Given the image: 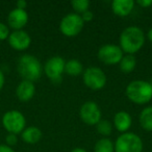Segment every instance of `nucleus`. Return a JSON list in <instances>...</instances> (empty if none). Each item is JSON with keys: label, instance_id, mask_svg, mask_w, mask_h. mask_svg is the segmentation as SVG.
<instances>
[{"label": "nucleus", "instance_id": "nucleus-26", "mask_svg": "<svg viewBox=\"0 0 152 152\" xmlns=\"http://www.w3.org/2000/svg\"><path fill=\"white\" fill-rule=\"evenodd\" d=\"M135 3L142 9H148V7H152V0H137Z\"/></svg>", "mask_w": 152, "mask_h": 152}, {"label": "nucleus", "instance_id": "nucleus-11", "mask_svg": "<svg viewBox=\"0 0 152 152\" xmlns=\"http://www.w3.org/2000/svg\"><path fill=\"white\" fill-rule=\"evenodd\" d=\"M10 46L17 51H24L29 48L31 44V38L25 30H14L7 39Z\"/></svg>", "mask_w": 152, "mask_h": 152}, {"label": "nucleus", "instance_id": "nucleus-29", "mask_svg": "<svg viewBox=\"0 0 152 152\" xmlns=\"http://www.w3.org/2000/svg\"><path fill=\"white\" fill-rule=\"evenodd\" d=\"M4 83H5V75H4V73H3L2 70L0 69V91L3 89Z\"/></svg>", "mask_w": 152, "mask_h": 152}, {"label": "nucleus", "instance_id": "nucleus-18", "mask_svg": "<svg viewBox=\"0 0 152 152\" xmlns=\"http://www.w3.org/2000/svg\"><path fill=\"white\" fill-rule=\"evenodd\" d=\"M140 125L146 131H152V106L143 108L139 117Z\"/></svg>", "mask_w": 152, "mask_h": 152}, {"label": "nucleus", "instance_id": "nucleus-10", "mask_svg": "<svg viewBox=\"0 0 152 152\" xmlns=\"http://www.w3.org/2000/svg\"><path fill=\"white\" fill-rule=\"evenodd\" d=\"M79 117L85 124L89 126L97 125V123L101 120L102 113L99 105L94 101H87L80 106Z\"/></svg>", "mask_w": 152, "mask_h": 152}, {"label": "nucleus", "instance_id": "nucleus-8", "mask_svg": "<svg viewBox=\"0 0 152 152\" xmlns=\"http://www.w3.org/2000/svg\"><path fill=\"white\" fill-rule=\"evenodd\" d=\"M83 81L87 88L93 91H99L106 85V75L102 69L98 67L87 68L83 73Z\"/></svg>", "mask_w": 152, "mask_h": 152}, {"label": "nucleus", "instance_id": "nucleus-12", "mask_svg": "<svg viewBox=\"0 0 152 152\" xmlns=\"http://www.w3.org/2000/svg\"><path fill=\"white\" fill-rule=\"evenodd\" d=\"M28 19L27 12L15 7L7 16V26L14 30H22L28 23Z\"/></svg>", "mask_w": 152, "mask_h": 152}, {"label": "nucleus", "instance_id": "nucleus-5", "mask_svg": "<svg viewBox=\"0 0 152 152\" xmlns=\"http://www.w3.org/2000/svg\"><path fill=\"white\" fill-rule=\"evenodd\" d=\"M2 126L9 133L21 134L26 127V119L21 112L16 110H7L2 116Z\"/></svg>", "mask_w": 152, "mask_h": 152}, {"label": "nucleus", "instance_id": "nucleus-27", "mask_svg": "<svg viewBox=\"0 0 152 152\" xmlns=\"http://www.w3.org/2000/svg\"><path fill=\"white\" fill-rule=\"evenodd\" d=\"M26 7H27V2H26L25 0H18L17 2H16V9L26 11Z\"/></svg>", "mask_w": 152, "mask_h": 152}, {"label": "nucleus", "instance_id": "nucleus-15", "mask_svg": "<svg viewBox=\"0 0 152 152\" xmlns=\"http://www.w3.org/2000/svg\"><path fill=\"white\" fill-rule=\"evenodd\" d=\"M134 5L135 2L133 0H114L112 2V10L116 16L124 18L130 15Z\"/></svg>", "mask_w": 152, "mask_h": 152}, {"label": "nucleus", "instance_id": "nucleus-3", "mask_svg": "<svg viewBox=\"0 0 152 152\" xmlns=\"http://www.w3.org/2000/svg\"><path fill=\"white\" fill-rule=\"evenodd\" d=\"M125 94L132 103L144 105L152 99V86L149 81L142 79L132 80L127 85Z\"/></svg>", "mask_w": 152, "mask_h": 152}, {"label": "nucleus", "instance_id": "nucleus-14", "mask_svg": "<svg viewBox=\"0 0 152 152\" xmlns=\"http://www.w3.org/2000/svg\"><path fill=\"white\" fill-rule=\"evenodd\" d=\"M113 125L119 132L125 133L129 130V128L132 125V118L129 113L125 112V110H120V112L116 113V115L114 116Z\"/></svg>", "mask_w": 152, "mask_h": 152}, {"label": "nucleus", "instance_id": "nucleus-24", "mask_svg": "<svg viewBox=\"0 0 152 152\" xmlns=\"http://www.w3.org/2000/svg\"><path fill=\"white\" fill-rule=\"evenodd\" d=\"M17 143H18V135L14 134V133H7V137H5V145L13 148V146L17 145Z\"/></svg>", "mask_w": 152, "mask_h": 152}, {"label": "nucleus", "instance_id": "nucleus-1", "mask_svg": "<svg viewBox=\"0 0 152 152\" xmlns=\"http://www.w3.org/2000/svg\"><path fill=\"white\" fill-rule=\"evenodd\" d=\"M145 44V34L137 26H128L124 28L119 38V47L125 54L134 55Z\"/></svg>", "mask_w": 152, "mask_h": 152}, {"label": "nucleus", "instance_id": "nucleus-17", "mask_svg": "<svg viewBox=\"0 0 152 152\" xmlns=\"http://www.w3.org/2000/svg\"><path fill=\"white\" fill-rule=\"evenodd\" d=\"M83 66L78 59H70L66 61L65 65V73L72 77H77L79 75H83Z\"/></svg>", "mask_w": 152, "mask_h": 152}, {"label": "nucleus", "instance_id": "nucleus-4", "mask_svg": "<svg viewBox=\"0 0 152 152\" xmlns=\"http://www.w3.org/2000/svg\"><path fill=\"white\" fill-rule=\"evenodd\" d=\"M114 144L115 152H142L144 148L141 137L130 131L121 133Z\"/></svg>", "mask_w": 152, "mask_h": 152}, {"label": "nucleus", "instance_id": "nucleus-25", "mask_svg": "<svg viewBox=\"0 0 152 152\" xmlns=\"http://www.w3.org/2000/svg\"><path fill=\"white\" fill-rule=\"evenodd\" d=\"M80 17H81V19H83V21L85 22V23H86V22H91L92 20L94 19V14H93V12H91L89 10V11L85 12L83 15H80Z\"/></svg>", "mask_w": 152, "mask_h": 152}, {"label": "nucleus", "instance_id": "nucleus-2", "mask_svg": "<svg viewBox=\"0 0 152 152\" xmlns=\"http://www.w3.org/2000/svg\"><path fill=\"white\" fill-rule=\"evenodd\" d=\"M17 71L22 77V80L34 83L42 76L43 66L34 55L23 54L18 59Z\"/></svg>", "mask_w": 152, "mask_h": 152}, {"label": "nucleus", "instance_id": "nucleus-21", "mask_svg": "<svg viewBox=\"0 0 152 152\" xmlns=\"http://www.w3.org/2000/svg\"><path fill=\"white\" fill-rule=\"evenodd\" d=\"M96 128L99 134L102 135V137H108L112 134L113 131V124L112 122H110L108 120H100L96 125Z\"/></svg>", "mask_w": 152, "mask_h": 152}, {"label": "nucleus", "instance_id": "nucleus-22", "mask_svg": "<svg viewBox=\"0 0 152 152\" xmlns=\"http://www.w3.org/2000/svg\"><path fill=\"white\" fill-rule=\"evenodd\" d=\"M71 7L74 10V13L77 15H83L85 12L89 11L90 1L89 0H73Z\"/></svg>", "mask_w": 152, "mask_h": 152}, {"label": "nucleus", "instance_id": "nucleus-9", "mask_svg": "<svg viewBox=\"0 0 152 152\" xmlns=\"http://www.w3.org/2000/svg\"><path fill=\"white\" fill-rule=\"evenodd\" d=\"M97 55L101 63H103L104 65L112 66L120 63L124 53L119 45L105 44L99 48Z\"/></svg>", "mask_w": 152, "mask_h": 152}, {"label": "nucleus", "instance_id": "nucleus-6", "mask_svg": "<svg viewBox=\"0 0 152 152\" xmlns=\"http://www.w3.org/2000/svg\"><path fill=\"white\" fill-rule=\"evenodd\" d=\"M66 61L61 56H52L45 63L43 71L47 78L54 85H58L63 80V74L65 73Z\"/></svg>", "mask_w": 152, "mask_h": 152}, {"label": "nucleus", "instance_id": "nucleus-7", "mask_svg": "<svg viewBox=\"0 0 152 152\" xmlns=\"http://www.w3.org/2000/svg\"><path fill=\"white\" fill-rule=\"evenodd\" d=\"M85 25V22L83 21L80 15H77L75 13L67 14L59 23V31L68 38H74L78 36L81 32Z\"/></svg>", "mask_w": 152, "mask_h": 152}, {"label": "nucleus", "instance_id": "nucleus-16", "mask_svg": "<svg viewBox=\"0 0 152 152\" xmlns=\"http://www.w3.org/2000/svg\"><path fill=\"white\" fill-rule=\"evenodd\" d=\"M42 137V130L37 126L25 127V129L21 132V139L24 141V143L29 144V145H34V144L39 143Z\"/></svg>", "mask_w": 152, "mask_h": 152}, {"label": "nucleus", "instance_id": "nucleus-30", "mask_svg": "<svg viewBox=\"0 0 152 152\" xmlns=\"http://www.w3.org/2000/svg\"><path fill=\"white\" fill-rule=\"evenodd\" d=\"M71 152H88V151L86 149H83V148L76 147V148H74V149H72Z\"/></svg>", "mask_w": 152, "mask_h": 152}, {"label": "nucleus", "instance_id": "nucleus-19", "mask_svg": "<svg viewBox=\"0 0 152 152\" xmlns=\"http://www.w3.org/2000/svg\"><path fill=\"white\" fill-rule=\"evenodd\" d=\"M119 67L123 73H131L137 67V58L132 54H124L119 63Z\"/></svg>", "mask_w": 152, "mask_h": 152}, {"label": "nucleus", "instance_id": "nucleus-23", "mask_svg": "<svg viewBox=\"0 0 152 152\" xmlns=\"http://www.w3.org/2000/svg\"><path fill=\"white\" fill-rule=\"evenodd\" d=\"M11 31H10V27L7 24L0 22V41H5L9 39Z\"/></svg>", "mask_w": 152, "mask_h": 152}, {"label": "nucleus", "instance_id": "nucleus-28", "mask_svg": "<svg viewBox=\"0 0 152 152\" xmlns=\"http://www.w3.org/2000/svg\"><path fill=\"white\" fill-rule=\"evenodd\" d=\"M0 152H15V150L5 144H0Z\"/></svg>", "mask_w": 152, "mask_h": 152}, {"label": "nucleus", "instance_id": "nucleus-13", "mask_svg": "<svg viewBox=\"0 0 152 152\" xmlns=\"http://www.w3.org/2000/svg\"><path fill=\"white\" fill-rule=\"evenodd\" d=\"M36 94V86L28 80H22L16 88V96L21 102H28Z\"/></svg>", "mask_w": 152, "mask_h": 152}, {"label": "nucleus", "instance_id": "nucleus-31", "mask_svg": "<svg viewBox=\"0 0 152 152\" xmlns=\"http://www.w3.org/2000/svg\"><path fill=\"white\" fill-rule=\"evenodd\" d=\"M147 38H148V40H149L150 42L152 43V27L150 28L149 30H148V32H147Z\"/></svg>", "mask_w": 152, "mask_h": 152}, {"label": "nucleus", "instance_id": "nucleus-20", "mask_svg": "<svg viewBox=\"0 0 152 152\" xmlns=\"http://www.w3.org/2000/svg\"><path fill=\"white\" fill-rule=\"evenodd\" d=\"M94 152H115V144L110 137H101L95 143Z\"/></svg>", "mask_w": 152, "mask_h": 152}, {"label": "nucleus", "instance_id": "nucleus-32", "mask_svg": "<svg viewBox=\"0 0 152 152\" xmlns=\"http://www.w3.org/2000/svg\"><path fill=\"white\" fill-rule=\"evenodd\" d=\"M151 83V86H152V81H151V83Z\"/></svg>", "mask_w": 152, "mask_h": 152}]
</instances>
